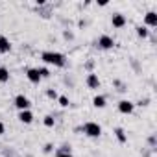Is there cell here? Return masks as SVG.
<instances>
[{"instance_id":"obj_1","label":"cell","mask_w":157,"mask_h":157,"mask_svg":"<svg viewBox=\"0 0 157 157\" xmlns=\"http://www.w3.org/2000/svg\"><path fill=\"white\" fill-rule=\"evenodd\" d=\"M41 59H43V63L54 65V67H65L67 65V57L61 52H43Z\"/></svg>"},{"instance_id":"obj_2","label":"cell","mask_w":157,"mask_h":157,"mask_svg":"<svg viewBox=\"0 0 157 157\" xmlns=\"http://www.w3.org/2000/svg\"><path fill=\"white\" fill-rule=\"evenodd\" d=\"M83 133L91 139H98L102 135V126L98 122H85L83 124Z\"/></svg>"},{"instance_id":"obj_3","label":"cell","mask_w":157,"mask_h":157,"mask_svg":"<svg viewBox=\"0 0 157 157\" xmlns=\"http://www.w3.org/2000/svg\"><path fill=\"white\" fill-rule=\"evenodd\" d=\"M13 104H15V107H17L19 111H26V109H30V107H32L30 98H28V96H24V94H17V96H15V100H13Z\"/></svg>"},{"instance_id":"obj_4","label":"cell","mask_w":157,"mask_h":157,"mask_svg":"<svg viewBox=\"0 0 157 157\" xmlns=\"http://www.w3.org/2000/svg\"><path fill=\"white\" fill-rule=\"evenodd\" d=\"M111 24H113V28H124L126 24H128V19L122 15V13H113V17H111Z\"/></svg>"},{"instance_id":"obj_5","label":"cell","mask_w":157,"mask_h":157,"mask_svg":"<svg viewBox=\"0 0 157 157\" xmlns=\"http://www.w3.org/2000/svg\"><path fill=\"white\" fill-rule=\"evenodd\" d=\"M133 109H135V104L133 102H129V100H120L118 102V111L122 115H131Z\"/></svg>"},{"instance_id":"obj_6","label":"cell","mask_w":157,"mask_h":157,"mask_svg":"<svg viewBox=\"0 0 157 157\" xmlns=\"http://www.w3.org/2000/svg\"><path fill=\"white\" fill-rule=\"evenodd\" d=\"M98 46H100L102 50H111V48L115 46V41H113V37H109V35H100Z\"/></svg>"},{"instance_id":"obj_7","label":"cell","mask_w":157,"mask_h":157,"mask_svg":"<svg viewBox=\"0 0 157 157\" xmlns=\"http://www.w3.org/2000/svg\"><path fill=\"white\" fill-rule=\"evenodd\" d=\"M26 78H28L32 83H35V85L43 80L41 74H39V68H28V70H26Z\"/></svg>"},{"instance_id":"obj_8","label":"cell","mask_w":157,"mask_h":157,"mask_svg":"<svg viewBox=\"0 0 157 157\" xmlns=\"http://www.w3.org/2000/svg\"><path fill=\"white\" fill-rule=\"evenodd\" d=\"M85 83H87V87H89V89H98V87H100V78H98V74L91 72V74L87 76Z\"/></svg>"},{"instance_id":"obj_9","label":"cell","mask_w":157,"mask_h":157,"mask_svg":"<svg viewBox=\"0 0 157 157\" xmlns=\"http://www.w3.org/2000/svg\"><path fill=\"white\" fill-rule=\"evenodd\" d=\"M144 26L148 28H155L157 26V13L155 11H148L146 15H144Z\"/></svg>"},{"instance_id":"obj_10","label":"cell","mask_w":157,"mask_h":157,"mask_svg":"<svg viewBox=\"0 0 157 157\" xmlns=\"http://www.w3.org/2000/svg\"><path fill=\"white\" fill-rule=\"evenodd\" d=\"M19 120H21L22 124H32V122H33V113H32L30 109L19 111Z\"/></svg>"},{"instance_id":"obj_11","label":"cell","mask_w":157,"mask_h":157,"mask_svg":"<svg viewBox=\"0 0 157 157\" xmlns=\"http://www.w3.org/2000/svg\"><path fill=\"white\" fill-rule=\"evenodd\" d=\"M11 50V43L6 35H0V54H8Z\"/></svg>"},{"instance_id":"obj_12","label":"cell","mask_w":157,"mask_h":157,"mask_svg":"<svg viewBox=\"0 0 157 157\" xmlns=\"http://www.w3.org/2000/svg\"><path fill=\"white\" fill-rule=\"evenodd\" d=\"M115 137H117V140L120 144H126L128 142V135H126V131L122 128H115Z\"/></svg>"},{"instance_id":"obj_13","label":"cell","mask_w":157,"mask_h":157,"mask_svg":"<svg viewBox=\"0 0 157 157\" xmlns=\"http://www.w3.org/2000/svg\"><path fill=\"white\" fill-rule=\"evenodd\" d=\"M93 105H94V107H98V109H104V107L107 105L105 96H94V98H93Z\"/></svg>"},{"instance_id":"obj_14","label":"cell","mask_w":157,"mask_h":157,"mask_svg":"<svg viewBox=\"0 0 157 157\" xmlns=\"http://www.w3.org/2000/svg\"><path fill=\"white\" fill-rule=\"evenodd\" d=\"M10 82V70L6 67H0V83Z\"/></svg>"},{"instance_id":"obj_15","label":"cell","mask_w":157,"mask_h":157,"mask_svg":"<svg viewBox=\"0 0 157 157\" xmlns=\"http://www.w3.org/2000/svg\"><path fill=\"white\" fill-rule=\"evenodd\" d=\"M137 35H139L140 39H146V37L150 35V32H148L146 26H137Z\"/></svg>"},{"instance_id":"obj_16","label":"cell","mask_w":157,"mask_h":157,"mask_svg":"<svg viewBox=\"0 0 157 157\" xmlns=\"http://www.w3.org/2000/svg\"><path fill=\"white\" fill-rule=\"evenodd\" d=\"M43 124H44L46 128H54V124H56V120H54V117H50V115H46V117L43 118Z\"/></svg>"},{"instance_id":"obj_17","label":"cell","mask_w":157,"mask_h":157,"mask_svg":"<svg viewBox=\"0 0 157 157\" xmlns=\"http://www.w3.org/2000/svg\"><path fill=\"white\" fill-rule=\"evenodd\" d=\"M57 102H59V105H61V107H68V104H70L67 96H57Z\"/></svg>"},{"instance_id":"obj_18","label":"cell","mask_w":157,"mask_h":157,"mask_svg":"<svg viewBox=\"0 0 157 157\" xmlns=\"http://www.w3.org/2000/svg\"><path fill=\"white\" fill-rule=\"evenodd\" d=\"M39 74H41V78H50V70L46 67H41L39 68Z\"/></svg>"},{"instance_id":"obj_19","label":"cell","mask_w":157,"mask_h":157,"mask_svg":"<svg viewBox=\"0 0 157 157\" xmlns=\"http://www.w3.org/2000/svg\"><path fill=\"white\" fill-rule=\"evenodd\" d=\"M46 96H48V98H52V100H56V98H57L56 89H48V91H46Z\"/></svg>"},{"instance_id":"obj_20","label":"cell","mask_w":157,"mask_h":157,"mask_svg":"<svg viewBox=\"0 0 157 157\" xmlns=\"http://www.w3.org/2000/svg\"><path fill=\"white\" fill-rule=\"evenodd\" d=\"M43 150H44V153H50V151L54 150V144H50V142H48V144H44V148H43Z\"/></svg>"},{"instance_id":"obj_21","label":"cell","mask_w":157,"mask_h":157,"mask_svg":"<svg viewBox=\"0 0 157 157\" xmlns=\"http://www.w3.org/2000/svg\"><path fill=\"white\" fill-rule=\"evenodd\" d=\"M56 157H72V155H70V151H57Z\"/></svg>"},{"instance_id":"obj_22","label":"cell","mask_w":157,"mask_h":157,"mask_svg":"<svg viewBox=\"0 0 157 157\" xmlns=\"http://www.w3.org/2000/svg\"><path fill=\"white\" fill-rule=\"evenodd\" d=\"M6 133V126H4V122H0V135H4Z\"/></svg>"}]
</instances>
